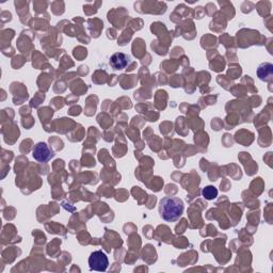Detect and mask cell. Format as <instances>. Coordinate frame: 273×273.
<instances>
[{"label":"cell","mask_w":273,"mask_h":273,"mask_svg":"<svg viewBox=\"0 0 273 273\" xmlns=\"http://www.w3.org/2000/svg\"><path fill=\"white\" fill-rule=\"evenodd\" d=\"M183 202L180 197L167 196L159 202V215L167 222H175L183 214Z\"/></svg>","instance_id":"6da1fadb"},{"label":"cell","mask_w":273,"mask_h":273,"mask_svg":"<svg viewBox=\"0 0 273 273\" xmlns=\"http://www.w3.org/2000/svg\"><path fill=\"white\" fill-rule=\"evenodd\" d=\"M89 266H90V269L94 271H106L109 266V259L107 254L100 250L94 251L93 253H91L90 257H89Z\"/></svg>","instance_id":"7a4b0ae2"},{"label":"cell","mask_w":273,"mask_h":273,"mask_svg":"<svg viewBox=\"0 0 273 273\" xmlns=\"http://www.w3.org/2000/svg\"><path fill=\"white\" fill-rule=\"evenodd\" d=\"M32 156L34 160L39 162H47L53 157V152L45 142H39L33 146Z\"/></svg>","instance_id":"3957f363"},{"label":"cell","mask_w":273,"mask_h":273,"mask_svg":"<svg viewBox=\"0 0 273 273\" xmlns=\"http://www.w3.org/2000/svg\"><path fill=\"white\" fill-rule=\"evenodd\" d=\"M129 62V57L123 52H115L109 60V64L115 71H121L126 68Z\"/></svg>","instance_id":"277c9868"},{"label":"cell","mask_w":273,"mask_h":273,"mask_svg":"<svg viewBox=\"0 0 273 273\" xmlns=\"http://www.w3.org/2000/svg\"><path fill=\"white\" fill-rule=\"evenodd\" d=\"M272 72H273V66L271 63H263L261 66L258 67L257 70V75L259 79L262 80H269L272 76Z\"/></svg>","instance_id":"5b68a950"},{"label":"cell","mask_w":273,"mask_h":273,"mask_svg":"<svg viewBox=\"0 0 273 273\" xmlns=\"http://www.w3.org/2000/svg\"><path fill=\"white\" fill-rule=\"evenodd\" d=\"M202 194L206 200H215L218 196V190L214 186H207L203 189Z\"/></svg>","instance_id":"8992f818"}]
</instances>
